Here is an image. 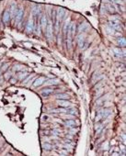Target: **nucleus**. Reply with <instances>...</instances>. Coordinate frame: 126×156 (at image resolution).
<instances>
[{
  "mask_svg": "<svg viewBox=\"0 0 126 156\" xmlns=\"http://www.w3.org/2000/svg\"><path fill=\"white\" fill-rule=\"evenodd\" d=\"M110 114V111L109 109H100V110H98V111L97 112L96 118H95L96 122H98V121L101 120V119H102V118H104L109 117Z\"/></svg>",
  "mask_w": 126,
  "mask_h": 156,
  "instance_id": "obj_2",
  "label": "nucleus"
},
{
  "mask_svg": "<svg viewBox=\"0 0 126 156\" xmlns=\"http://www.w3.org/2000/svg\"><path fill=\"white\" fill-rule=\"evenodd\" d=\"M53 92V89H49V88H46V89H43L42 91V95L46 96V95H49L50 94H52Z\"/></svg>",
  "mask_w": 126,
  "mask_h": 156,
  "instance_id": "obj_18",
  "label": "nucleus"
},
{
  "mask_svg": "<svg viewBox=\"0 0 126 156\" xmlns=\"http://www.w3.org/2000/svg\"><path fill=\"white\" fill-rule=\"evenodd\" d=\"M23 14H24V11H23V8H20L19 10H18V13H17V17H16V21L18 22V23H20L22 19V18H23Z\"/></svg>",
  "mask_w": 126,
  "mask_h": 156,
  "instance_id": "obj_6",
  "label": "nucleus"
},
{
  "mask_svg": "<svg viewBox=\"0 0 126 156\" xmlns=\"http://www.w3.org/2000/svg\"><path fill=\"white\" fill-rule=\"evenodd\" d=\"M9 13H10L11 18H15V16H17L18 8H17V7H16V5H15V4H13V5L10 7V11H9Z\"/></svg>",
  "mask_w": 126,
  "mask_h": 156,
  "instance_id": "obj_7",
  "label": "nucleus"
},
{
  "mask_svg": "<svg viewBox=\"0 0 126 156\" xmlns=\"http://www.w3.org/2000/svg\"><path fill=\"white\" fill-rule=\"evenodd\" d=\"M68 29H69V20H67L65 22V25H64V28H63V31L66 33L67 30H68Z\"/></svg>",
  "mask_w": 126,
  "mask_h": 156,
  "instance_id": "obj_23",
  "label": "nucleus"
},
{
  "mask_svg": "<svg viewBox=\"0 0 126 156\" xmlns=\"http://www.w3.org/2000/svg\"><path fill=\"white\" fill-rule=\"evenodd\" d=\"M118 45L120 46V47H124L126 44V41H125V38H123V37H121V38H119L118 39Z\"/></svg>",
  "mask_w": 126,
  "mask_h": 156,
  "instance_id": "obj_15",
  "label": "nucleus"
},
{
  "mask_svg": "<svg viewBox=\"0 0 126 156\" xmlns=\"http://www.w3.org/2000/svg\"><path fill=\"white\" fill-rule=\"evenodd\" d=\"M65 124H66V126H67V127L73 128V127H75V126L76 125V123H75V120L70 119V120H66V121H65Z\"/></svg>",
  "mask_w": 126,
  "mask_h": 156,
  "instance_id": "obj_20",
  "label": "nucleus"
},
{
  "mask_svg": "<svg viewBox=\"0 0 126 156\" xmlns=\"http://www.w3.org/2000/svg\"><path fill=\"white\" fill-rule=\"evenodd\" d=\"M103 4L105 5V8L107 10L109 11L110 13H111V14H114L116 12H119L118 10V8H117V6H116V4L114 2H110V0H103Z\"/></svg>",
  "mask_w": 126,
  "mask_h": 156,
  "instance_id": "obj_1",
  "label": "nucleus"
},
{
  "mask_svg": "<svg viewBox=\"0 0 126 156\" xmlns=\"http://www.w3.org/2000/svg\"><path fill=\"white\" fill-rule=\"evenodd\" d=\"M9 19H10V13H9V10L8 9V10L5 11V13L3 15V21L5 23H8L9 21Z\"/></svg>",
  "mask_w": 126,
  "mask_h": 156,
  "instance_id": "obj_11",
  "label": "nucleus"
},
{
  "mask_svg": "<svg viewBox=\"0 0 126 156\" xmlns=\"http://www.w3.org/2000/svg\"><path fill=\"white\" fill-rule=\"evenodd\" d=\"M87 25L86 23H81V24H80V26H79V28H78V31L81 33L82 31L84 30V29L87 27Z\"/></svg>",
  "mask_w": 126,
  "mask_h": 156,
  "instance_id": "obj_22",
  "label": "nucleus"
},
{
  "mask_svg": "<svg viewBox=\"0 0 126 156\" xmlns=\"http://www.w3.org/2000/svg\"><path fill=\"white\" fill-rule=\"evenodd\" d=\"M51 146L50 145H44V149H47V150H51V148H50Z\"/></svg>",
  "mask_w": 126,
  "mask_h": 156,
  "instance_id": "obj_25",
  "label": "nucleus"
},
{
  "mask_svg": "<svg viewBox=\"0 0 126 156\" xmlns=\"http://www.w3.org/2000/svg\"><path fill=\"white\" fill-rule=\"evenodd\" d=\"M59 83V81L57 79H50L46 82V84L47 85H53V84H56Z\"/></svg>",
  "mask_w": 126,
  "mask_h": 156,
  "instance_id": "obj_21",
  "label": "nucleus"
},
{
  "mask_svg": "<svg viewBox=\"0 0 126 156\" xmlns=\"http://www.w3.org/2000/svg\"><path fill=\"white\" fill-rule=\"evenodd\" d=\"M69 95L66 94H58L56 95V98L57 99H68Z\"/></svg>",
  "mask_w": 126,
  "mask_h": 156,
  "instance_id": "obj_19",
  "label": "nucleus"
},
{
  "mask_svg": "<svg viewBox=\"0 0 126 156\" xmlns=\"http://www.w3.org/2000/svg\"><path fill=\"white\" fill-rule=\"evenodd\" d=\"M58 103H59L60 106H62L63 107H68L71 106V103H70L69 101H67L66 99H59Z\"/></svg>",
  "mask_w": 126,
  "mask_h": 156,
  "instance_id": "obj_10",
  "label": "nucleus"
},
{
  "mask_svg": "<svg viewBox=\"0 0 126 156\" xmlns=\"http://www.w3.org/2000/svg\"><path fill=\"white\" fill-rule=\"evenodd\" d=\"M41 23H42V28L43 30H45V29H46V26H47V17H46L45 14H43L42 16Z\"/></svg>",
  "mask_w": 126,
  "mask_h": 156,
  "instance_id": "obj_12",
  "label": "nucleus"
},
{
  "mask_svg": "<svg viewBox=\"0 0 126 156\" xmlns=\"http://www.w3.org/2000/svg\"><path fill=\"white\" fill-rule=\"evenodd\" d=\"M84 41H85V37L83 33H80L78 36H77V42H78V45L79 47H83V44H84Z\"/></svg>",
  "mask_w": 126,
  "mask_h": 156,
  "instance_id": "obj_9",
  "label": "nucleus"
},
{
  "mask_svg": "<svg viewBox=\"0 0 126 156\" xmlns=\"http://www.w3.org/2000/svg\"><path fill=\"white\" fill-rule=\"evenodd\" d=\"M64 13H65V10H64L63 8H58V11H57V19H58L60 21L63 19V17H64Z\"/></svg>",
  "mask_w": 126,
  "mask_h": 156,
  "instance_id": "obj_8",
  "label": "nucleus"
},
{
  "mask_svg": "<svg viewBox=\"0 0 126 156\" xmlns=\"http://www.w3.org/2000/svg\"><path fill=\"white\" fill-rule=\"evenodd\" d=\"M44 81H45V78L44 77H39V78H37L35 81H34V83H33V86L34 87H37V86H40V85H42V84L44 83Z\"/></svg>",
  "mask_w": 126,
  "mask_h": 156,
  "instance_id": "obj_5",
  "label": "nucleus"
},
{
  "mask_svg": "<svg viewBox=\"0 0 126 156\" xmlns=\"http://www.w3.org/2000/svg\"><path fill=\"white\" fill-rule=\"evenodd\" d=\"M113 52L115 53L118 57H122V56H124V52H122L120 48H113Z\"/></svg>",
  "mask_w": 126,
  "mask_h": 156,
  "instance_id": "obj_14",
  "label": "nucleus"
},
{
  "mask_svg": "<svg viewBox=\"0 0 126 156\" xmlns=\"http://www.w3.org/2000/svg\"><path fill=\"white\" fill-rule=\"evenodd\" d=\"M33 27H34V25H33V20L31 19L30 20L28 21L27 25H26V29H27V30L29 31V32H31V31L33 30Z\"/></svg>",
  "mask_w": 126,
  "mask_h": 156,
  "instance_id": "obj_13",
  "label": "nucleus"
},
{
  "mask_svg": "<svg viewBox=\"0 0 126 156\" xmlns=\"http://www.w3.org/2000/svg\"><path fill=\"white\" fill-rule=\"evenodd\" d=\"M46 28H47L46 35H47V37H48L49 39H51V38L53 37V22H52L51 19H49V20L47 21V26H46Z\"/></svg>",
  "mask_w": 126,
  "mask_h": 156,
  "instance_id": "obj_4",
  "label": "nucleus"
},
{
  "mask_svg": "<svg viewBox=\"0 0 126 156\" xmlns=\"http://www.w3.org/2000/svg\"><path fill=\"white\" fill-rule=\"evenodd\" d=\"M109 25L111 29H113L116 31H121L122 30V27H121V23L118 19H116L113 18V20L109 21Z\"/></svg>",
  "mask_w": 126,
  "mask_h": 156,
  "instance_id": "obj_3",
  "label": "nucleus"
},
{
  "mask_svg": "<svg viewBox=\"0 0 126 156\" xmlns=\"http://www.w3.org/2000/svg\"><path fill=\"white\" fill-rule=\"evenodd\" d=\"M32 15H34V16H36V15H38L40 12H41V8L40 7H38V6H35V7H33L32 8Z\"/></svg>",
  "mask_w": 126,
  "mask_h": 156,
  "instance_id": "obj_17",
  "label": "nucleus"
},
{
  "mask_svg": "<svg viewBox=\"0 0 126 156\" xmlns=\"http://www.w3.org/2000/svg\"><path fill=\"white\" fill-rule=\"evenodd\" d=\"M68 114H72V115H75V113H76V110L75 109H70L69 111H66Z\"/></svg>",
  "mask_w": 126,
  "mask_h": 156,
  "instance_id": "obj_24",
  "label": "nucleus"
},
{
  "mask_svg": "<svg viewBox=\"0 0 126 156\" xmlns=\"http://www.w3.org/2000/svg\"><path fill=\"white\" fill-rule=\"evenodd\" d=\"M104 128V125L103 123H98V124H97L95 126V130H96V132H98V133H99L101 130H102V129Z\"/></svg>",
  "mask_w": 126,
  "mask_h": 156,
  "instance_id": "obj_16",
  "label": "nucleus"
}]
</instances>
